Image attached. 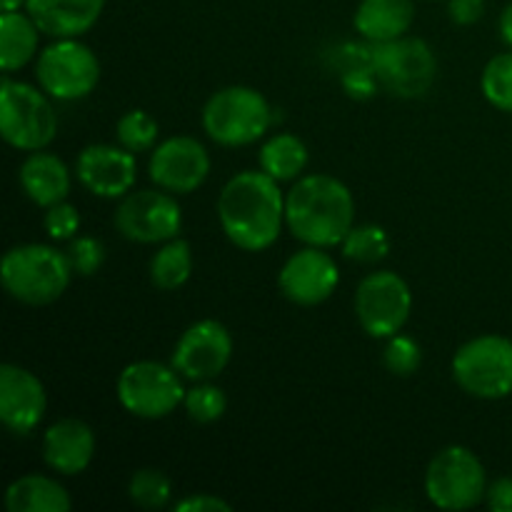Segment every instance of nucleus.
Here are the masks:
<instances>
[{
	"label": "nucleus",
	"instance_id": "nucleus-36",
	"mask_svg": "<svg viewBox=\"0 0 512 512\" xmlns=\"http://www.w3.org/2000/svg\"><path fill=\"white\" fill-rule=\"evenodd\" d=\"M448 15L455 25L468 28L485 15V0H448Z\"/></svg>",
	"mask_w": 512,
	"mask_h": 512
},
{
	"label": "nucleus",
	"instance_id": "nucleus-35",
	"mask_svg": "<svg viewBox=\"0 0 512 512\" xmlns=\"http://www.w3.org/2000/svg\"><path fill=\"white\" fill-rule=\"evenodd\" d=\"M175 512H233V505L218 495L193 493L175 503Z\"/></svg>",
	"mask_w": 512,
	"mask_h": 512
},
{
	"label": "nucleus",
	"instance_id": "nucleus-8",
	"mask_svg": "<svg viewBox=\"0 0 512 512\" xmlns=\"http://www.w3.org/2000/svg\"><path fill=\"white\" fill-rule=\"evenodd\" d=\"M373 70L385 93L415 100L428 95L435 85L438 58L425 40L403 35L388 43H373Z\"/></svg>",
	"mask_w": 512,
	"mask_h": 512
},
{
	"label": "nucleus",
	"instance_id": "nucleus-25",
	"mask_svg": "<svg viewBox=\"0 0 512 512\" xmlns=\"http://www.w3.org/2000/svg\"><path fill=\"white\" fill-rule=\"evenodd\" d=\"M190 273H193V248L183 238L163 243L150 260V280L165 293L183 288L190 280Z\"/></svg>",
	"mask_w": 512,
	"mask_h": 512
},
{
	"label": "nucleus",
	"instance_id": "nucleus-16",
	"mask_svg": "<svg viewBox=\"0 0 512 512\" xmlns=\"http://www.w3.org/2000/svg\"><path fill=\"white\" fill-rule=\"evenodd\" d=\"M75 175L80 185L95 198L120 200L133 190L138 180V160L123 145L95 143L80 150L75 160Z\"/></svg>",
	"mask_w": 512,
	"mask_h": 512
},
{
	"label": "nucleus",
	"instance_id": "nucleus-7",
	"mask_svg": "<svg viewBox=\"0 0 512 512\" xmlns=\"http://www.w3.org/2000/svg\"><path fill=\"white\" fill-rule=\"evenodd\" d=\"M115 390L125 413L143 420L168 418L183 405L188 393L183 375L173 365H163L158 360H135L125 365Z\"/></svg>",
	"mask_w": 512,
	"mask_h": 512
},
{
	"label": "nucleus",
	"instance_id": "nucleus-2",
	"mask_svg": "<svg viewBox=\"0 0 512 512\" xmlns=\"http://www.w3.org/2000/svg\"><path fill=\"white\" fill-rule=\"evenodd\" d=\"M285 225L300 243L338 248L355 225L353 193L335 175H300L285 193Z\"/></svg>",
	"mask_w": 512,
	"mask_h": 512
},
{
	"label": "nucleus",
	"instance_id": "nucleus-14",
	"mask_svg": "<svg viewBox=\"0 0 512 512\" xmlns=\"http://www.w3.org/2000/svg\"><path fill=\"white\" fill-rule=\"evenodd\" d=\"M148 173L158 188L173 195H190L208 180L210 155L198 138L173 135L153 148Z\"/></svg>",
	"mask_w": 512,
	"mask_h": 512
},
{
	"label": "nucleus",
	"instance_id": "nucleus-37",
	"mask_svg": "<svg viewBox=\"0 0 512 512\" xmlns=\"http://www.w3.org/2000/svg\"><path fill=\"white\" fill-rule=\"evenodd\" d=\"M485 503L493 512H512V478H498L490 483Z\"/></svg>",
	"mask_w": 512,
	"mask_h": 512
},
{
	"label": "nucleus",
	"instance_id": "nucleus-24",
	"mask_svg": "<svg viewBox=\"0 0 512 512\" xmlns=\"http://www.w3.org/2000/svg\"><path fill=\"white\" fill-rule=\"evenodd\" d=\"M258 163L263 173L278 183H293L308 168V148L290 133H275L260 145Z\"/></svg>",
	"mask_w": 512,
	"mask_h": 512
},
{
	"label": "nucleus",
	"instance_id": "nucleus-39",
	"mask_svg": "<svg viewBox=\"0 0 512 512\" xmlns=\"http://www.w3.org/2000/svg\"><path fill=\"white\" fill-rule=\"evenodd\" d=\"M25 3L28 0H3V13H13V10L25 8Z\"/></svg>",
	"mask_w": 512,
	"mask_h": 512
},
{
	"label": "nucleus",
	"instance_id": "nucleus-12",
	"mask_svg": "<svg viewBox=\"0 0 512 512\" xmlns=\"http://www.w3.org/2000/svg\"><path fill=\"white\" fill-rule=\"evenodd\" d=\"M113 223L130 243L163 245L183 230V210L168 190H135L120 198Z\"/></svg>",
	"mask_w": 512,
	"mask_h": 512
},
{
	"label": "nucleus",
	"instance_id": "nucleus-38",
	"mask_svg": "<svg viewBox=\"0 0 512 512\" xmlns=\"http://www.w3.org/2000/svg\"><path fill=\"white\" fill-rule=\"evenodd\" d=\"M498 30H500V38H503V43L512 50V3L505 5V10L500 13Z\"/></svg>",
	"mask_w": 512,
	"mask_h": 512
},
{
	"label": "nucleus",
	"instance_id": "nucleus-19",
	"mask_svg": "<svg viewBox=\"0 0 512 512\" xmlns=\"http://www.w3.org/2000/svg\"><path fill=\"white\" fill-rule=\"evenodd\" d=\"M105 0H28L25 13L48 38H80L100 20Z\"/></svg>",
	"mask_w": 512,
	"mask_h": 512
},
{
	"label": "nucleus",
	"instance_id": "nucleus-30",
	"mask_svg": "<svg viewBox=\"0 0 512 512\" xmlns=\"http://www.w3.org/2000/svg\"><path fill=\"white\" fill-rule=\"evenodd\" d=\"M183 408L193 423L210 425L223 418L225 408H228V398H225V393L218 385H213L210 380H203V383H198L195 388H190L185 393Z\"/></svg>",
	"mask_w": 512,
	"mask_h": 512
},
{
	"label": "nucleus",
	"instance_id": "nucleus-29",
	"mask_svg": "<svg viewBox=\"0 0 512 512\" xmlns=\"http://www.w3.org/2000/svg\"><path fill=\"white\" fill-rule=\"evenodd\" d=\"M480 90L493 108L512 113V50L488 60L480 75Z\"/></svg>",
	"mask_w": 512,
	"mask_h": 512
},
{
	"label": "nucleus",
	"instance_id": "nucleus-21",
	"mask_svg": "<svg viewBox=\"0 0 512 512\" xmlns=\"http://www.w3.org/2000/svg\"><path fill=\"white\" fill-rule=\"evenodd\" d=\"M413 20V0H360L353 25L360 38L370 43H388L403 38Z\"/></svg>",
	"mask_w": 512,
	"mask_h": 512
},
{
	"label": "nucleus",
	"instance_id": "nucleus-26",
	"mask_svg": "<svg viewBox=\"0 0 512 512\" xmlns=\"http://www.w3.org/2000/svg\"><path fill=\"white\" fill-rule=\"evenodd\" d=\"M340 250H343V258L353 260V263H380L383 258H388L390 238L385 228L375 223L353 225V230L340 243Z\"/></svg>",
	"mask_w": 512,
	"mask_h": 512
},
{
	"label": "nucleus",
	"instance_id": "nucleus-33",
	"mask_svg": "<svg viewBox=\"0 0 512 512\" xmlns=\"http://www.w3.org/2000/svg\"><path fill=\"white\" fill-rule=\"evenodd\" d=\"M43 230L48 233L50 240L55 243H65V240H73L80 230V213L75 205H70L68 200L63 203H55L50 208H45L43 215Z\"/></svg>",
	"mask_w": 512,
	"mask_h": 512
},
{
	"label": "nucleus",
	"instance_id": "nucleus-34",
	"mask_svg": "<svg viewBox=\"0 0 512 512\" xmlns=\"http://www.w3.org/2000/svg\"><path fill=\"white\" fill-rule=\"evenodd\" d=\"M340 88L353 100H370L378 95L380 80L373 68H348L340 73Z\"/></svg>",
	"mask_w": 512,
	"mask_h": 512
},
{
	"label": "nucleus",
	"instance_id": "nucleus-13",
	"mask_svg": "<svg viewBox=\"0 0 512 512\" xmlns=\"http://www.w3.org/2000/svg\"><path fill=\"white\" fill-rule=\"evenodd\" d=\"M233 358V338L220 320L205 318L190 325L173 350V365L183 378L193 383L213 380L228 368Z\"/></svg>",
	"mask_w": 512,
	"mask_h": 512
},
{
	"label": "nucleus",
	"instance_id": "nucleus-6",
	"mask_svg": "<svg viewBox=\"0 0 512 512\" xmlns=\"http://www.w3.org/2000/svg\"><path fill=\"white\" fill-rule=\"evenodd\" d=\"M425 495L440 510L460 512L480 505L488 495V475L478 455L465 445H448L425 470Z\"/></svg>",
	"mask_w": 512,
	"mask_h": 512
},
{
	"label": "nucleus",
	"instance_id": "nucleus-10",
	"mask_svg": "<svg viewBox=\"0 0 512 512\" xmlns=\"http://www.w3.org/2000/svg\"><path fill=\"white\" fill-rule=\"evenodd\" d=\"M35 80L55 100H83L98 88L100 60L78 38H58L45 45L35 63Z\"/></svg>",
	"mask_w": 512,
	"mask_h": 512
},
{
	"label": "nucleus",
	"instance_id": "nucleus-15",
	"mask_svg": "<svg viewBox=\"0 0 512 512\" xmlns=\"http://www.w3.org/2000/svg\"><path fill=\"white\" fill-rule=\"evenodd\" d=\"M340 285V268L325 248L305 245L290 255L278 273V288L290 303L300 308H315L333 298Z\"/></svg>",
	"mask_w": 512,
	"mask_h": 512
},
{
	"label": "nucleus",
	"instance_id": "nucleus-32",
	"mask_svg": "<svg viewBox=\"0 0 512 512\" xmlns=\"http://www.w3.org/2000/svg\"><path fill=\"white\" fill-rule=\"evenodd\" d=\"M70 265H73V273L90 278V275L98 273L105 263V245L100 243L93 235H75L73 240H68V248H65Z\"/></svg>",
	"mask_w": 512,
	"mask_h": 512
},
{
	"label": "nucleus",
	"instance_id": "nucleus-5",
	"mask_svg": "<svg viewBox=\"0 0 512 512\" xmlns=\"http://www.w3.org/2000/svg\"><path fill=\"white\" fill-rule=\"evenodd\" d=\"M0 133L23 153L45 150L58 135V113L43 88L3 75L0 83Z\"/></svg>",
	"mask_w": 512,
	"mask_h": 512
},
{
	"label": "nucleus",
	"instance_id": "nucleus-23",
	"mask_svg": "<svg viewBox=\"0 0 512 512\" xmlns=\"http://www.w3.org/2000/svg\"><path fill=\"white\" fill-rule=\"evenodd\" d=\"M38 43L40 28L28 13L13 10L0 15V65L5 75L25 68L38 53Z\"/></svg>",
	"mask_w": 512,
	"mask_h": 512
},
{
	"label": "nucleus",
	"instance_id": "nucleus-11",
	"mask_svg": "<svg viewBox=\"0 0 512 512\" xmlns=\"http://www.w3.org/2000/svg\"><path fill=\"white\" fill-rule=\"evenodd\" d=\"M355 318L375 340H388L405 328L413 310L410 285L393 270L368 273L355 288Z\"/></svg>",
	"mask_w": 512,
	"mask_h": 512
},
{
	"label": "nucleus",
	"instance_id": "nucleus-18",
	"mask_svg": "<svg viewBox=\"0 0 512 512\" xmlns=\"http://www.w3.org/2000/svg\"><path fill=\"white\" fill-rule=\"evenodd\" d=\"M95 458V433L80 418H63L43 435V460L60 475L85 473Z\"/></svg>",
	"mask_w": 512,
	"mask_h": 512
},
{
	"label": "nucleus",
	"instance_id": "nucleus-1",
	"mask_svg": "<svg viewBox=\"0 0 512 512\" xmlns=\"http://www.w3.org/2000/svg\"><path fill=\"white\" fill-rule=\"evenodd\" d=\"M218 220L225 238L245 253L273 248L285 225V195L263 170H243L223 185Z\"/></svg>",
	"mask_w": 512,
	"mask_h": 512
},
{
	"label": "nucleus",
	"instance_id": "nucleus-20",
	"mask_svg": "<svg viewBox=\"0 0 512 512\" xmlns=\"http://www.w3.org/2000/svg\"><path fill=\"white\" fill-rule=\"evenodd\" d=\"M18 180L30 203H35L38 208L63 203L70 193L68 165L58 155L45 153V150H35L20 163Z\"/></svg>",
	"mask_w": 512,
	"mask_h": 512
},
{
	"label": "nucleus",
	"instance_id": "nucleus-3",
	"mask_svg": "<svg viewBox=\"0 0 512 512\" xmlns=\"http://www.w3.org/2000/svg\"><path fill=\"white\" fill-rule=\"evenodd\" d=\"M73 265L68 255L53 245H15L3 255L0 280L5 293L23 305H50L68 290Z\"/></svg>",
	"mask_w": 512,
	"mask_h": 512
},
{
	"label": "nucleus",
	"instance_id": "nucleus-27",
	"mask_svg": "<svg viewBox=\"0 0 512 512\" xmlns=\"http://www.w3.org/2000/svg\"><path fill=\"white\" fill-rule=\"evenodd\" d=\"M128 498L133 500L135 508L160 510L168 508L173 498V483L168 475L158 468H140L130 475Z\"/></svg>",
	"mask_w": 512,
	"mask_h": 512
},
{
	"label": "nucleus",
	"instance_id": "nucleus-17",
	"mask_svg": "<svg viewBox=\"0 0 512 512\" xmlns=\"http://www.w3.org/2000/svg\"><path fill=\"white\" fill-rule=\"evenodd\" d=\"M48 410V395L40 378L20 365H0V420L13 435L35 433Z\"/></svg>",
	"mask_w": 512,
	"mask_h": 512
},
{
	"label": "nucleus",
	"instance_id": "nucleus-4",
	"mask_svg": "<svg viewBox=\"0 0 512 512\" xmlns=\"http://www.w3.org/2000/svg\"><path fill=\"white\" fill-rule=\"evenodd\" d=\"M275 113L265 95L248 85H228L218 90L205 103L203 130L213 143L223 148H245L253 145L273 128Z\"/></svg>",
	"mask_w": 512,
	"mask_h": 512
},
{
	"label": "nucleus",
	"instance_id": "nucleus-9",
	"mask_svg": "<svg viewBox=\"0 0 512 512\" xmlns=\"http://www.w3.org/2000/svg\"><path fill=\"white\" fill-rule=\"evenodd\" d=\"M453 378L478 400H503L512 393V340L480 335L453 355Z\"/></svg>",
	"mask_w": 512,
	"mask_h": 512
},
{
	"label": "nucleus",
	"instance_id": "nucleus-31",
	"mask_svg": "<svg viewBox=\"0 0 512 512\" xmlns=\"http://www.w3.org/2000/svg\"><path fill=\"white\" fill-rule=\"evenodd\" d=\"M383 365L390 373L398 375V378H410L423 365V348H420L418 340L410 338V335H403V330H400V333H395L385 343Z\"/></svg>",
	"mask_w": 512,
	"mask_h": 512
},
{
	"label": "nucleus",
	"instance_id": "nucleus-28",
	"mask_svg": "<svg viewBox=\"0 0 512 512\" xmlns=\"http://www.w3.org/2000/svg\"><path fill=\"white\" fill-rule=\"evenodd\" d=\"M115 138L130 153H148L158 145L160 125L148 110H128L115 125Z\"/></svg>",
	"mask_w": 512,
	"mask_h": 512
},
{
	"label": "nucleus",
	"instance_id": "nucleus-22",
	"mask_svg": "<svg viewBox=\"0 0 512 512\" xmlns=\"http://www.w3.org/2000/svg\"><path fill=\"white\" fill-rule=\"evenodd\" d=\"M5 508L10 512H70V493L55 478L28 473L15 478L5 490Z\"/></svg>",
	"mask_w": 512,
	"mask_h": 512
}]
</instances>
